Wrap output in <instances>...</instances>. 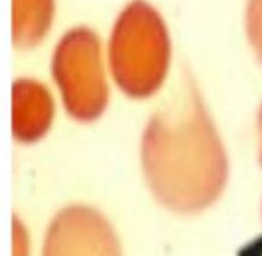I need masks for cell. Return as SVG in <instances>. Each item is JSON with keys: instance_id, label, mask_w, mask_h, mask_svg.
<instances>
[{"instance_id": "obj_6", "label": "cell", "mask_w": 262, "mask_h": 256, "mask_svg": "<svg viewBox=\"0 0 262 256\" xmlns=\"http://www.w3.org/2000/svg\"><path fill=\"white\" fill-rule=\"evenodd\" d=\"M55 0H12V33L15 46L38 45L52 25Z\"/></svg>"}, {"instance_id": "obj_5", "label": "cell", "mask_w": 262, "mask_h": 256, "mask_svg": "<svg viewBox=\"0 0 262 256\" xmlns=\"http://www.w3.org/2000/svg\"><path fill=\"white\" fill-rule=\"evenodd\" d=\"M12 102L16 139L33 143L45 136L53 119V100L48 89L34 80H17L13 85Z\"/></svg>"}, {"instance_id": "obj_1", "label": "cell", "mask_w": 262, "mask_h": 256, "mask_svg": "<svg viewBox=\"0 0 262 256\" xmlns=\"http://www.w3.org/2000/svg\"><path fill=\"white\" fill-rule=\"evenodd\" d=\"M142 163L151 192L170 210L198 213L223 194L226 153L186 72L146 124Z\"/></svg>"}, {"instance_id": "obj_2", "label": "cell", "mask_w": 262, "mask_h": 256, "mask_svg": "<svg viewBox=\"0 0 262 256\" xmlns=\"http://www.w3.org/2000/svg\"><path fill=\"white\" fill-rule=\"evenodd\" d=\"M169 60L170 41L163 18L145 0H132L110 36V69L117 86L132 98L150 97L166 79Z\"/></svg>"}, {"instance_id": "obj_4", "label": "cell", "mask_w": 262, "mask_h": 256, "mask_svg": "<svg viewBox=\"0 0 262 256\" xmlns=\"http://www.w3.org/2000/svg\"><path fill=\"white\" fill-rule=\"evenodd\" d=\"M42 256H121V251L106 219L78 204L59 211L50 224Z\"/></svg>"}, {"instance_id": "obj_3", "label": "cell", "mask_w": 262, "mask_h": 256, "mask_svg": "<svg viewBox=\"0 0 262 256\" xmlns=\"http://www.w3.org/2000/svg\"><path fill=\"white\" fill-rule=\"evenodd\" d=\"M53 79L73 119L91 122L102 115L109 99L98 36L76 27L60 39L52 58Z\"/></svg>"}, {"instance_id": "obj_7", "label": "cell", "mask_w": 262, "mask_h": 256, "mask_svg": "<svg viewBox=\"0 0 262 256\" xmlns=\"http://www.w3.org/2000/svg\"><path fill=\"white\" fill-rule=\"evenodd\" d=\"M245 26L255 55L262 63V0H248Z\"/></svg>"}, {"instance_id": "obj_8", "label": "cell", "mask_w": 262, "mask_h": 256, "mask_svg": "<svg viewBox=\"0 0 262 256\" xmlns=\"http://www.w3.org/2000/svg\"><path fill=\"white\" fill-rule=\"evenodd\" d=\"M257 124H258V136H260V160L262 163V105H261L260 111H258Z\"/></svg>"}]
</instances>
